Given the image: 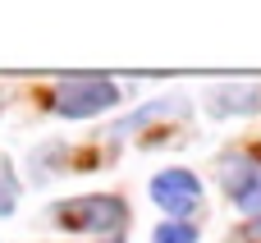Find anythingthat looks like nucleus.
<instances>
[{"instance_id":"423d86ee","label":"nucleus","mask_w":261,"mask_h":243,"mask_svg":"<svg viewBox=\"0 0 261 243\" xmlns=\"http://www.w3.org/2000/svg\"><path fill=\"white\" fill-rule=\"evenodd\" d=\"M151 243H197V230H193L188 221H165V225L151 234Z\"/></svg>"},{"instance_id":"7ed1b4c3","label":"nucleus","mask_w":261,"mask_h":243,"mask_svg":"<svg viewBox=\"0 0 261 243\" xmlns=\"http://www.w3.org/2000/svg\"><path fill=\"white\" fill-rule=\"evenodd\" d=\"M220 188L248 216H261V152H229L220 156Z\"/></svg>"},{"instance_id":"6e6552de","label":"nucleus","mask_w":261,"mask_h":243,"mask_svg":"<svg viewBox=\"0 0 261 243\" xmlns=\"http://www.w3.org/2000/svg\"><path fill=\"white\" fill-rule=\"evenodd\" d=\"M229 243H261V216H252L248 225H239V230L229 234Z\"/></svg>"},{"instance_id":"f03ea898","label":"nucleus","mask_w":261,"mask_h":243,"mask_svg":"<svg viewBox=\"0 0 261 243\" xmlns=\"http://www.w3.org/2000/svg\"><path fill=\"white\" fill-rule=\"evenodd\" d=\"M55 221L64 230H78V234H106L115 239L128 221V207L119 198H106V193H92V198H73V202H60L55 207Z\"/></svg>"},{"instance_id":"f257e3e1","label":"nucleus","mask_w":261,"mask_h":243,"mask_svg":"<svg viewBox=\"0 0 261 243\" xmlns=\"http://www.w3.org/2000/svg\"><path fill=\"white\" fill-rule=\"evenodd\" d=\"M115 101H119V87H115V78H106V74H69V78L50 92V106H55V115H64V119H92V115L110 110Z\"/></svg>"},{"instance_id":"0eeeda50","label":"nucleus","mask_w":261,"mask_h":243,"mask_svg":"<svg viewBox=\"0 0 261 243\" xmlns=\"http://www.w3.org/2000/svg\"><path fill=\"white\" fill-rule=\"evenodd\" d=\"M14 202H18V179H14L9 161H0V216H9Z\"/></svg>"},{"instance_id":"39448f33","label":"nucleus","mask_w":261,"mask_h":243,"mask_svg":"<svg viewBox=\"0 0 261 243\" xmlns=\"http://www.w3.org/2000/svg\"><path fill=\"white\" fill-rule=\"evenodd\" d=\"M206 110H211L216 119H225V115H252V110H261V87H248V83L216 87V92L206 96Z\"/></svg>"},{"instance_id":"1a4fd4ad","label":"nucleus","mask_w":261,"mask_h":243,"mask_svg":"<svg viewBox=\"0 0 261 243\" xmlns=\"http://www.w3.org/2000/svg\"><path fill=\"white\" fill-rule=\"evenodd\" d=\"M106 243H119V239H106Z\"/></svg>"},{"instance_id":"20e7f679","label":"nucleus","mask_w":261,"mask_h":243,"mask_svg":"<svg viewBox=\"0 0 261 243\" xmlns=\"http://www.w3.org/2000/svg\"><path fill=\"white\" fill-rule=\"evenodd\" d=\"M151 202L170 216V221H188L202 202V184L193 170H161L151 179Z\"/></svg>"}]
</instances>
